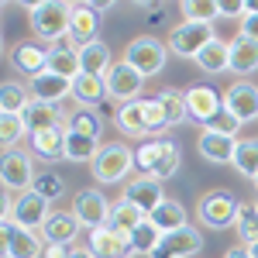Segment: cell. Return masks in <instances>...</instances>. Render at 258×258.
I'll return each instance as SVG.
<instances>
[{
    "label": "cell",
    "mask_w": 258,
    "mask_h": 258,
    "mask_svg": "<svg viewBox=\"0 0 258 258\" xmlns=\"http://www.w3.org/2000/svg\"><path fill=\"white\" fill-rule=\"evenodd\" d=\"M217 38L214 24H193V21H179L169 31V52L179 59H197L200 52Z\"/></svg>",
    "instance_id": "obj_5"
},
{
    "label": "cell",
    "mask_w": 258,
    "mask_h": 258,
    "mask_svg": "<svg viewBox=\"0 0 258 258\" xmlns=\"http://www.w3.org/2000/svg\"><path fill=\"white\" fill-rule=\"evenodd\" d=\"M28 103H31V93L21 83H4V90H0V114H24Z\"/></svg>",
    "instance_id": "obj_38"
},
{
    "label": "cell",
    "mask_w": 258,
    "mask_h": 258,
    "mask_svg": "<svg viewBox=\"0 0 258 258\" xmlns=\"http://www.w3.org/2000/svg\"><path fill=\"white\" fill-rule=\"evenodd\" d=\"M165 59H169V41H159L155 35H141V38H131L127 48H124V62L135 66L141 76H159L165 69Z\"/></svg>",
    "instance_id": "obj_4"
},
{
    "label": "cell",
    "mask_w": 258,
    "mask_h": 258,
    "mask_svg": "<svg viewBox=\"0 0 258 258\" xmlns=\"http://www.w3.org/2000/svg\"><path fill=\"white\" fill-rule=\"evenodd\" d=\"M255 207H258V200H255Z\"/></svg>",
    "instance_id": "obj_54"
},
{
    "label": "cell",
    "mask_w": 258,
    "mask_h": 258,
    "mask_svg": "<svg viewBox=\"0 0 258 258\" xmlns=\"http://www.w3.org/2000/svg\"><path fill=\"white\" fill-rule=\"evenodd\" d=\"M69 127L100 141V135H103V117H100L97 110H83V107H80V110H73V114H69Z\"/></svg>",
    "instance_id": "obj_40"
},
{
    "label": "cell",
    "mask_w": 258,
    "mask_h": 258,
    "mask_svg": "<svg viewBox=\"0 0 258 258\" xmlns=\"http://www.w3.org/2000/svg\"><path fill=\"white\" fill-rule=\"evenodd\" d=\"M241 127H244V124H241V120L234 117V114H231L227 107H220L217 114L207 120V127H203V131H220V135H227V138H238Z\"/></svg>",
    "instance_id": "obj_44"
},
{
    "label": "cell",
    "mask_w": 258,
    "mask_h": 258,
    "mask_svg": "<svg viewBox=\"0 0 258 258\" xmlns=\"http://www.w3.org/2000/svg\"><path fill=\"white\" fill-rule=\"evenodd\" d=\"M238 35H244V38L258 41V11H248V18L238 21Z\"/></svg>",
    "instance_id": "obj_45"
},
{
    "label": "cell",
    "mask_w": 258,
    "mask_h": 258,
    "mask_svg": "<svg viewBox=\"0 0 258 258\" xmlns=\"http://www.w3.org/2000/svg\"><path fill=\"white\" fill-rule=\"evenodd\" d=\"M28 93L31 100H41V103H62L66 97H73V80H62L52 69H45L35 80H28Z\"/></svg>",
    "instance_id": "obj_18"
},
{
    "label": "cell",
    "mask_w": 258,
    "mask_h": 258,
    "mask_svg": "<svg viewBox=\"0 0 258 258\" xmlns=\"http://www.w3.org/2000/svg\"><path fill=\"white\" fill-rule=\"evenodd\" d=\"M186 107H189V120L200 124V127H207V120L224 107V97H220L217 86H210V83H193L186 90Z\"/></svg>",
    "instance_id": "obj_13"
},
{
    "label": "cell",
    "mask_w": 258,
    "mask_h": 258,
    "mask_svg": "<svg viewBox=\"0 0 258 258\" xmlns=\"http://www.w3.org/2000/svg\"><path fill=\"white\" fill-rule=\"evenodd\" d=\"M141 114H145V124H148L152 138H162V131L169 127V117H165L162 100L159 97H141Z\"/></svg>",
    "instance_id": "obj_39"
},
{
    "label": "cell",
    "mask_w": 258,
    "mask_h": 258,
    "mask_svg": "<svg viewBox=\"0 0 258 258\" xmlns=\"http://www.w3.org/2000/svg\"><path fill=\"white\" fill-rule=\"evenodd\" d=\"M162 251H169L172 258H193L203 248V234H200L193 224H186V227H179L172 234H162Z\"/></svg>",
    "instance_id": "obj_21"
},
{
    "label": "cell",
    "mask_w": 258,
    "mask_h": 258,
    "mask_svg": "<svg viewBox=\"0 0 258 258\" xmlns=\"http://www.w3.org/2000/svg\"><path fill=\"white\" fill-rule=\"evenodd\" d=\"M80 62H83V73H86V76H107V69L114 66L110 45H107V41L83 45V48H80Z\"/></svg>",
    "instance_id": "obj_29"
},
{
    "label": "cell",
    "mask_w": 258,
    "mask_h": 258,
    "mask_svg": "<svg viewBox=\"0 0 258 258\" xmlns=\"http://www.w3.org/2000/svg\"><path fill=\"white\" fill-rule=\"evenodd\" d=\"M31 189L52 203V200H59L62 193H66V179H62L59 172H52V169H45V172H38V176H35V186H31Z\"/></svg>",
    "instance_id": "obj_43"
},
{
    "label": "cell",
    "mask_w": 258,
    "mask_h": 258,
    "mask_svg": "<svg viewBox=\"0 0 258 258\" xmlns=\"http://www.w3.org/2000/svg\"><path fill=\"white\" fill-rule=\"evenodd\" d=\"M248 11H251V4H238V0H231V4H220V14H224V18H238V21H244V18H248Z\"/></svg>",
    "instance_id": "obj_46"
},
{
    "label": "cell",
    "mask_w": 258,
    "mask_h": 258,
    "mask_svg": "<svg viewBox=\"0 0 258 258\" xmlns=\"http://www.w3.org/2000/svg\"><path fill=\"white\" fill-rule=\"evenodd\" d=\"M155 97H159V100H162V107H165L169 127H179V124H186V120H189V107H186V90H172V86H165V90H159Z\"/></svg>",
    "instance_id": "obj_32"
},
{
    "label": "cell",
    "mask_w": 258,
    "mask_h": 258,
    "mask_svg": "<svg viewBox=\"0 0 258 258\" xmlns=\"http://www.w3.org/2000/svg\"><path fill=\"white\" fill-rule=\"evenodd\" d=\"M248 251H251V258H258V241H255V244H248Z\"/></svg>",
    "instance_id": "obj_52"
},
{
    "label": "cell",
    "mask_w": 258,
    "mask_h": 258,
    "mask_svg": "<svg viewBox=\"0 0 258 258\" xmlns=\"http://www.w3.org/2000/svg\"><path fill=\"white\" fill-rule=\"evenodd\" d=\"M24 135H28V127H24V117L21 114H0V141H4L7 152H14Z\"/></svg>",
    "instance_id": "obj_41"
},
{
    "label": "cell",
    "mask_w": 258,
    "mask_h": 258,
    "mask_svg": "<svg viewBox=\"0 0 258 258\" xmlns=\"http://www.w3.org/2000/svg\"><path fill=\"white\" fill-rule=\"evenodd\" d=\"M83 224L76 220L73 210H52V217L45 220V227H41V238L52 241V244H69L73 248V241L80 238Z\"/></svg>",
    "instance_id": "obj_19"
},
{
    "label": "cell",
    "mask_w": 258,
    "mask_h": 258,
    "mask_svg": "<svg viewBox=\"0 0 258 258\" xmlns=\"http://www.w3.org/2000/svg\"><path fill=\"white\" fill-rule=\"evenodd\" d=\"M231 73L234 76H251L258 73V41L234 35L231 38Z\"/></svg>",
    "instance_id": "obj_25"
},
{
    "label": "cell",
    "mask_w": 258,
    "mask_h": 258,
    "mask_svg": "<svg viewBox=\"0 0 258 258\" xmlns=\"http://www.w3.org/2000/svg\"><path fill=\"white\" fill-rule=\"evenodd\" d=\"M224 258H251V251H248V244H234V248H227Z\"/></svg>",
    "instance_id": "obj_49"
},
{
    "label": "cell",
    "mask_w": 258,
    "mask_h": 258,
    "mask_svg": "<svg viewBox=\"0 0 258 258\" xmlns=\"http://www.w3.org/2000/svg\"><path fill=\"white\" fill-rule=\"evenodd\" d=\"M224 107L241 120V124H251L258 120V86L251 80H238L224 90Z\"/></svg>",
    "instance_id": "obj_12"
},
{
    "label": "cell",
    "mask_w": 258,
    "mask_h": 258,
    "mask_svg": "<svg viewBox=\"0 0 258 258\" xmlns=\"http://www.w3.org/2000/svg\"><path fill=\"white\" fill-rule=\"evenodd\" d=\"M120 197L127 200V203H135L138 210L152 214L162 200H165V186H162V179H155V176H131L124 182V193H120Z\"/></svg>",
    "instance_id": "obj_14"
},
{
    "label": "cell",
    "mask_w": 258,
    "mask_h": 258,
    "mask_svg": "<svg viewBox=\"0 0 258 258\" xmlns=\"http://www.w3.org/2000/svg\"><path fill=\"white\" fill-rule=\"evenodd\" d=\"M73 100L80 103L83 110H97L100 103L107 100V83H103V76H76L73 80Z\"/></svg>",
    "instance_id": "obj_26"
},
{
    "label": "cell",
    "mask_w": 258,
    "mask_h": 258,
    "mask_svg": "<svg viewBox=\"0 0 258 258\" xmlns=\"http://www.w3.org/2000/svg\"><path fill=\"white\" fill-rule=\"evenodd\" d=\"M179 11H182V18L193 21V24H214L217 18H224L217 0H182Z\"/></svg>",
    "instance_id": "obj_36"
},
{
    "label": "cell",
    "mask_w": 258,
    "mask_h": 258,
    "mask_svg": "<svg viewBox=\"0 0 258 258\" xmlns=\"http://www.w3.org/2000/svg\"><path fill=\"white\" fill-rule=\"evenodd\" d=\"M31 155L45 162L66 159V127H52V131H38L31 135Z\"/></svg>",
    "instance_id": "obj_27"
},
{
    "label": "cell",
    "mask_w": 258,
    "mask_h": 258,
    "mask_svg": "<svg viewBox=\"0 0 258 258\" xmlns=\"http://www.w3.org/2000/svg\"><path fill=\"white\" fill-rule=\"evenodd\" d=\"M31 31L38 41L69 38V4L62 0H38L31 4Z\"/></svg>",
    "instance_id": "obj_3"
},
{
    "label": "cell",
    "mask_w": 258,
    "mask_h": 258,
    "mask_svg": "<svg viewBox=\"0 0 258 258\" xmlns=\"http://www.w3.org/2000/svg\"><path fill=\"white\" fill-rule=\"evenodd\" d=\"M117 127L127 135V138H152V131H148V124H145V114H141V100H131V103H124L117 110Z\"/></svg>",
    "instance_id": "obj_31"
},
{
    "label": "cell",
    "mask_w": 258,
    "mask_h": 258,
    "mask_svg": "<svg viewBox=\"0 0 258 258\" xmlns=\"http://www.w3.org/2000/svg\"><path fill=\"white\" fill-rule=\"evenodd\" d=\"M100 35V11H93V4H69V45L83 48V45H93Z\"/></svg>",
    "instance_id": "obj_10"
},
{
    "label": "cell",
    "mask_w": 258,
    "mask_h": 258,
    "mask_svg": "<svg viewBox=\"0 0 258 258\" xmlns=\"http://www.w3.org/2000/svg\"><path fill=\"white\" fill-rule=\"evenodd\" d=\"M127 258H135V255H127Z\"/></svg>",
    "instance_id": "obj_55"
},
{
    "label": "cell",
    "mask_w": 258,
    "mask_h": 258,
    "mask_svg": "<svg viewBox=\"0 0 258 258\" xmlns=\"http://www.w3.org/2000/svg\"><path fill=\"white\" fill-rule=\"evenodd\" d=\"M148 258H172V255H169V251H162V248H155V251H152Z\"/></svg>",
    "instance_id": "obj_51"
},
{
    "label": "cell",
    "mask_w": 258,
    "mask_h": 258,
    "mask_svg": "<svg viewBox=\"0 0 258 258\" xmlns=\"http://www.w3.org/2000/svg\"><path fill=\"white\" fill-rule=\"evenodd\" d=\"M21 117H24L28 135H38V131H52V127H66L69 124V114L62 110L59 103H41V100H31Z\"/></svg>",
    "instance_id": "obj_15"
},
{
    "label": "cell",
    "mask_w": 258,
    "mask_h": 258,
    "mask_svg": "<svg viewBox=\"0 0 258 258\" xmlns=\"http://www.w3.org/2000/svg\"><path fill=\"white\" fill-rule=\"evenodd\" d=\"M148 220L159 227L162 234H172V231H179V227H186V224H189V214H186V207H182L179 200L165 197L159 207L148 214Z\"/></svg>",
    "instance_id": "obj_24"
},
{
    "label": "cell",
    "mask_w": 258,
    "mask_h": 258,
    "mask_svg": "<svg viewBox=\"0 0 258 258\" xmlns=\"http://www.w3.org/2000/svg\"><path fill=\"white\" fill-rule=\"evenodd\" d=\"M69 258H93V255H90V248H73V255H69Z\"/></svg>",
    "instance_id": "obj_50"
},
{
    "label": "cell",
    "mask_w": 258,
    "mask_h": 258,
    "mask_svg": "<svg viewBox=\"0 0 258 258\" xmlns=\"http://www.w3.org/2000/svg\"><path fill=\"white\" fill-rule=\"evenodd\" d=\"M117 110H120V107H114V100H103V103L97 107V114L103 120H117Z\"/></svg>",
    "instance_id": "obj_48"
},
{
    "label": "cell",
    "mask_w": 258,
    "mask_h": 258,
    "mask_svg": "<svg viewBox=\"0 0 258 258\" xmlns=\"http://www.w3.org/2000/svg\"><path fill=\"white\" fill-rule=\"evenodd\" d=\"M241 214V200L231 189H207L197 200V217L203 227L210 231H224V227H234Z\"/></svg>",
    "instance_id": "obj_2"
},
{
    "label": "cell",
    "mask_w": 258,
    "mask_h": 258,
    "mask_svg": "<svg viewBox=\"0 0 258 258\" xmlns=\"http://www.w3.org/2000/svg\"><path fill=\"white\" fill-rule=\"evenodd\" d=\"M100 148H103V145H100L97 138L80 135V131H73V127L66 124V162H93Z\"/></svg>",
    "instance_id": "obj_30"
},
{
    "label": "cell",
    "mask_w": 258,
    "mask_h": 258,
    "mask_svg": "<svg viewBox=\"0 0 258 258\" xmlns=\"http://www.w3.org/2000/svg\"><path fill=\"white\" fill-rule=\"evenodd\" d=\"M48 69H52L55 76H62V80L83 76L80 48H73V45H52V48H48Z\"/></svg>",
    "instance_id": "obj_28"
},
{
    "label": "cell",
    "mask_w": 258,
    "mask_h": 258,
    "mask_svg": "<svg viewBox=\"0 0 258 258\" xmlns=\"http://www.w3.org/2000/svg\"><path fill=\"white\" fill-rule=\"evenodd\" d=\"M197 69L200 73H207V76H220V73H231V41L224 38H214L203 52H200L197 59Z\"/></svg>",
    "instance_id": "obj_23"
},
{
    "label": "cell",
    "mask_w": 258,
    "mask_h": 258,
    "mask_svg": "<svg viewBox=\"0 0 258 258\" xmlns=\"http://www.w3.org/2000/svg\"><path fill=\"white\" fill-rule=\"evenodd\" d=\"M76 220H80L86 231H93V227H103L107 217H110V200L103 197L100 189H80L76 197H73V207H69Z\"/></svg>",
    "instance_id": "obj_11"
},
{
    "label": "cell",
    "mask_w": 258,
    "mask_h": 258,
    "mask_svg": "<svg viewBox=\"0 0 258 258\" xmlns=\"http://www.w3.org/2000/svg\"><path fill=\"white\" fill-rule=\"evenodd\" d=\"M86 248H90V255H93V258H127V255H131L127 238L117 234V231H110L107 224H103V227H93V231H86Z\"/></svg>",
    "instance_id": "obj_16"
},
{
    "label": "cell",
    "mask_w": 258,
    "mask_h": 258,
    "mask_svg": "<svg viewBox=\"0 0 258 258\" xmlns=\"http://www.w3.org/2000/svg\"><path fill=\"white\" fill-rule=\"evenodd\" d=\"M238 238L244 244H255L258 241V207L255 203H241V214H238V224H234Z\"/></svg>",
    "instance_id": "obj_42"
},
{
    "label": "cell",
    "mask_w": 258,
    "mask_h": 258,
    "mask_svg": "<svg viewBox=\"0 0 258 258\" xmlns=\"http://www.w3.org/2000/svg\"><path fill=\"white\" fill-rule=\"evenodd\" d=\"M162 159H159V169H155V179H172L179 172V162H182V152H179V141L169 138V135H162Z\"/></svg>",
    "instance_id": "obj_37"
},
{
    "label": "cell",
    "mask_w": 258,
    "mask_h": 258,
    "mask_svg": "<svg viewBox=\"0 0 258 258\" xmlns=\"http://www.w3.org/2000/svg\"><path fill=\"white\" fill-rule=\"evenodd\" d=\"M11 66L18 69L21 76H28V80H35L38 73L48 69V48L38 45V41H21L11 48Z\"/></svg>",
    "instance_id": "obj_17"
},
{
    "label": "cell",
    "mask_w": 258,
    "mask_h": 258,
    "mask_svg": "<svg viewBox=\"0 0 258 258\" xmlns=\"http://www.w3.org/2000/svg\"><path fill=\"white\" fill-rule=\"evenodd\" d=\"M159 159H162V141L145 138L138 148H135V172H138V176H155Z\"/></svg>",
    "instance_id": "obj_35"
},
{
    "label": "cell",
    "mask_w": 258,
    "mask_h": 258,
    "mask_svg": "<svg viewBox=\"0 0 258 258\" xmlns=\"http://www.w3.org/2000/svg\"><path fill=\"white\" fill-rule=\"evenodd\" d=\"M35 159H31V152H24V148H14V152H4V162H0V182H4V189L7 193H24V189H31L35 186Z\"/></svg>",
    "instance_id": "obj_6"
},
{
    "label": "cell",
    "mask_w": 258,
    "mask_h": 258,
    "mask_svg": "<svg viewBox=\"0 0 258 258\" xmlns=\"http://www.w3.org/2000/svg\"><path fill=\"white\" fill-rule=\"evenodd\" d=\"M234 172L244 179L258 176V138H238V148H234Z\"/></svg>",
    "instance_id": "obj_33"
},
{
    "label": "cell",
    "mask_w": 258,
    "mask_h": 258,
    "mask_svg": "<svg viewBox=\"0 0 258 258\" xmlns=\"http://www.w3.org/2000/svg\"><path fill=\"white\" fill-rule=\"evenodd\" d=\"M148 220V214L145 210H138L135 203H127V200L120 197L110 203V217H107V227L110 231H117V234H124V238H131V231L135 227H141Z\"/></svg>",
    "instance_id": "obj_22"
},
{
    "label": "cell",
    "mask_w": 258,
    "mask_h": 258,
    "mask_svg": "<svg viewBox=\"0 0 258 258\" xmlns=\"http://www.w3.org/2000/svg\"><path fill=\"white\" fill-rule=\"evenodd\" d=\"M69 255H73V248H69V244H52V241H45L41 258H69Z\"/></svg>",
    "instance_id": "obj_47"
},
{
    "label": "cell",
    "mask_w": 258,
    "mask_h": 258,
    "mask_svg": "<svg viewBox=\"0 0 258 258\" xmlns=\"http://www.w3.org/2000/svg\"><path fill=\"white\" fill-rule=\"evenodd\" d=\"M127 244H131V255H135V258H141V255L148 258V255H152V251L162 244V231L152 224V220H145L141 227H135V231H131Z\"/></svg>",
    "instance_id": "obj_34"
},
{
    "label": "cell",
    "mask_w": 258,
    "mask_h": 258,
    "mask_svg": "<svg viewBox=\"0 0 258 258\" xmlns=\"http://www.w3.org/2000/svg\"><path fill=\"white\" fill-rule=\"evenodd\" d=\"M0 234H4V258H41L45 251L41 231L18 227L14 220H0Z\"/></svg>",
    "instance_id": "obj_8"
},
{
    "label": "cell",
    "mask_w": 258,
    "mask_h": 258,
    "mask_svg": "<svg viewBox=\"0 0 258 258\" xmlns=\"http://www.w3.org/2000/svg\"><path fill=\"white\" fill-rule=\"evenodd\" d=\"M135 169V148H127L124 141H107L97 152V159L90 162V172L97 182L114 186V182H127Z\"/></svg>",
    "instance_id": "obj_1"
},
{
    "label": "cell",
    "mask_w": 258,
    "mask_h": 258,
    "mask_svg": "<svg viewBox=\"0 0 258 258\" xmlns=\"http://www.w3.org/2000/svg\"><path fill=\"white\" fill-rule=\"evenodd\" d=\"M52 217V203L45 197H38L35 189H24V193H18L14 197V203H11V217L18 227H28V231H41L45 227V220Z\"/></svg>",
    "instance_id": "obj_9"
},
{
    "label": "cell",
    "mask_w": 258,
    "mask_h": 258,
    "mask_svg": "<svg viewBox=\"0 0 258 258\" xmlns=\"http://www.w3.org/2000/svg\"><path fill=\"white\" fill-rule=\"evenodd\" d=\"M251 182H255V189H258V176H255V179H251Z\"/></svg>",
    "instance_id": "obj_53"
},
{
    "label": "cell",
    "mask_w": 258,
    "mask_h": 258,
    "mask_svg": "<svg viewBox=\"0 0 258 258\" xmlns=\"http://www.w3.org/2000/svg\"><path fill=\"white\" fill-rule=\"evenodd\" d=\"M197 148L207 162H214V165H231V162H234L238 138H227V135H220V131H203L197 138Z\"/></svg>",
    "instance_id": "obj_20"
},
{
    "label": "cell",
    "mask_w": 258,
    "mask_h": 258,
    "mask_svg": "<svg viewBox=\"0 0 258 258\" xmlns=\"http://www.w3.org/2000/svg\"><path fill=\"white\" fill-rule=\"evenodd\" d=\"M107 100H114V103H131V100H141V86H145V76H141L135 66H127L124 59H117L110 69H107Z\"/></svg>",
    "instance_id": "obj_7"
}]
</instances>
